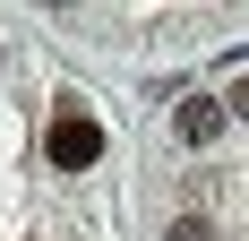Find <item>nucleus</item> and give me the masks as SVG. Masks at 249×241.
I'll list each match as a JSON object with an SVG mask.
<instances>
[{
    "label": "nucleus",
    "instance_id": "nucleus-1",
    "mask_svg": "<svg viewBox=\"0 0 249 241\" xmlns=\"http://www.w3.org/2000/svg\"><path fill=\"white\" fill-rule=\"evenodd\" d=\"M43 155H52L60 172L103 164V120L86 112V103H60V112H52V129H43Z\"/></svg>",
    "mask_w": 249,
    "mask_h": 241
},
{
    "label": "nucleus",
    "instance_id": "nucleus-2",
    "mask_svg": "<svg viewBox=\"0 0 249 241\" xmlns=\"http://www.w3.org/2000/svg\"><path fill=\"white\" fill-rule=\"evenodd\" d=\"M172 129H180V146H215V138L232 129V103H224V95H180Z\"/></svg>",
    "mask_w": 249,
    "mask_h": 241
},
{
    "label": "nucleus",
    "instance_id": "nucleus-3",
    "mask_svg": "<svg viewBox=\"0 0 249 241\" xmlns=\"http://www.w3.org/2000/svg\"><path fill=\"white\" fill-rule=\"evenodd\" d=\"M163 241H215V224H206V216H172V224H163Z\"/></svg>",
    "mask_w": 249,
    "mask_h": 241
},
{
    "label": "nucleus",
    "instance_id": "nucleus-4",
    "mask_svg": "<svg viewBox=\"0 0 249 241\" xmlns=\"http://www.w3.org/2000/svg\"><path fill=\"white\" fill-rule=\"evenodd\" d=\"M232 112H241V120H249V78H241V86H232Z\"/></svg>",
    "mask_w": 249,
    "mask_h": 241
}]
</instances>
